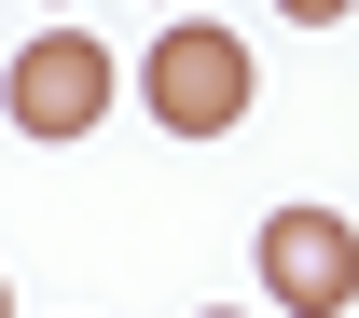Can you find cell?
I'll list each match as a JSON object with an SVG mask.
<instances>
[{
  "label": "cell",
  "mask_w": 359,
  "mask_h": 318,
  "mask_svg": "<svg viewBox=\"0 0 359 318\" xmlns=\"http://www.w3.org/2000/svg\"><path fill=\"white\" fill-rule=\"evenodd\" d=\"M249 97H263V69H249V42L235 28H208V14H180L166 42L138 55V111L166 138H222V125H249Z\"/></svg>",
  "instance_id": "1"
},
{
  "label": "cell",
  "mask_w": 359,
  "mask_h": 318,
  "mask_svg": "<svg viewBox=\"0 0 359 318\" xmlns=\"http://www.w3.org/2000/svg\"><path fill=\"white\" fill-rule=\"evenodd\" d=\"M111 84H125V69H111L97 28H42V42L0 69V111H14V138H83L97 111H111Z\"/></svg>",
  "instance_id": "2"
},
{
  "label": "cell",
  "mask_w": 359,
  "mask_h": 318,
  "mask_svg": "<svg viewBox=\"0 0 359 318\" xmlns=\"http://www.w3.org/2000/svg\"><path fill=\"white\" fill-rule=\"evenodd\" d=\"M263 305L359 318V222H346V208H276V222H263Z\"/></svg>",
  "instance_id": "3"
},
{
  "label": "cell",
  "mask_w": 359,
  "mask_h": 318,
  "mask_svg": "<svg viewBox=\"0 0 359 318\" xmlns=\"http://www.w3.org/2000/svg\"><path fill=\"white\" fill-rule=\"evenodd\" d=\"M276 14H304V28H346V14H359V0H276Z\"/></svg>",
  "instance_id": "4"
},
{
  "label": "cell",
  "mask_w": 359,
  "mask_h": 318,
  "mask_svg": "<svg viewBox=\"0 0 359 318\" xmlns=\"http://www.w3.org/2000/svg\"><path fill=\"white\" fill-rule=\"evenodd\" d=\"M0 318H14V291H0Z\"/></svg>",
  "instance_id": "5"
},
{
  "label": "cell",
  "mask_w": 359,
  "mask_h": 318,
  "mask_svg": "<svg viewBox=\"0 0 359 318\" xmlns=\"http://www.w3.org/2000/svg\"><path fill=\"white\" fill-rule=\"evenodd\" d=\"M208 318H235V305H208Z\"/></svg>",
  "instance_id": "6"
}]
</instances>
